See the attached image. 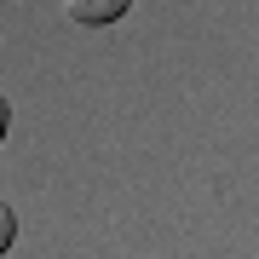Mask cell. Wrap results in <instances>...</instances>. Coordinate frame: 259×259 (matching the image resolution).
I'll return each mask as SVG.
<instances>
[{
	"instance_id": "1",
	"label": "cell",
	"mask_w": 259,
	"mask_h": 259,
	"mask_svg": "<svg viewBox=\"0 0 259 259\" xmlns=\"http://www.w3.org/2000/svg\"><path fill=\"white\" fill-rule=\"evenodd\" d=\"M133 0H64V18L69 23H87V29H104L115 18H127Z\"/></svg>"
},
{
	"instance_id": "2",
	"label": "cell",
	"mask_w": 259,
	"mask_h": 259,
	"mask_svg": "<svg viewBox=\"0 0 259 259\" xmlns=\"http://www.w3.org/2000/svg\"><path fill=\"white\" fill-rule=\"evenodd\" d=\"M12 242H18V213H12V202L0 196V253H6Z\"/></svg>"
},
{
	"instance_id": "3",
	"label": "cell",
	"mask_w": 259,
	"mask_h": 259,
	"mask_svg": "<svg viewBox=\"0 0 259 259\" xmlns=\"http://www.w3.org/2000/svg\"><path fill=\"white\" fill-rule=\"evenodd\" d=\"M6 121H12V104H6V93H0V139H6Z\"/></svg>"
}]
</instances>
